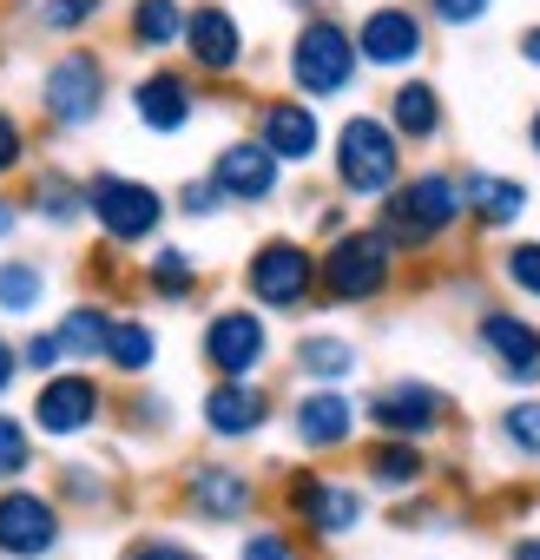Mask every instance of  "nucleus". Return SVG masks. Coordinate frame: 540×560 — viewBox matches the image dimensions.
Returning a JSON list of instances; mask_svg holds the SVG:
<instances>
[{"instance_id": "obj_39", "label": "nucleus", "mask_w": 540, "mask_h": 560, "mask_svg": "<svg viewBox=\"0 0 540 560\" xmlns=\"http://www.w3.org/2000/svg\"><path fill=\"white\" fill-rule=\"evenodd\" d=\"M237 560H297V540L284 527H250L237 540Z\"/></svg>"}, {"instance_id": "obj_3", "label": "nucleus", "mask_w": 540, "mask_h": 560, "mask_svg": "<svg viewBox=\"0 0 540 560\" xmlns=\"http://www.w3.org/2000/svg\"><path fill=\"white\" fill-rule=\"evenodd\" d=\"M389 284H396V250L383 244V231H343L317 257V291L330 304H376Z\"/></svg>"}, {"instance_id": "obj_26", "label": "nucleus", "mask_w": 540, "mask_h": 560, "mask_svg": "<svg viewBox=\"0 0 540 560\" xmlns=\"http://www.w3.org/2000/svg\"><path fill=\"white\" fill-rule=\"evenodd\" d=\"M389 132L396 139H415V145H429L435 132H442V93L429 86V80H402L396 93H389Z\"/></svg>"}, {"instance_id": "obj_28", "label": "nucleus", "mask_w": 540, "mask_h": 560, "mask_svg": "<svg viewBox=\"0 0 540 560\" xmlns=\"http://www.w3.org/2000/svg\"><path fill=\"white\" fill-rule=\"evenodd\" d=\"M126 40L145 47V54H165L185 40V8L178 0H132V14H126Z\"/></svg>"}, {"instance_id": "obj_29", "label": "nucleus", "mask_w": 540, "mask_h": 560, "mask_svg": "<svg viewBox=\"0 0 540 560\" xmlns=\"http://www.w3.org/2000/svg\"><path fill=\"white\" fill-rule=\"evenodd\" d=\"M106 370H119V376H145L152 363H159V337H152V324L145 317H113V330H106V357H99Z\"/></svg>"}, {"instance_id": "obj_37", "label": "nucleus", "mask_w": 540, "mask_h": 560, "mask_svg": "<svg viewBox=\"0 0 540 560\" xmlns=\"http://www.w3.org/2000/svg\"><path fill=\"white\" fill-rule=\"evenodd\" d=\"M54 370H67L60 337H54V330H27V343H21V376H54Z\"/></svg>"}, {"instance_id": "obj_16", "label": "nucleus", "mask_w": 540, "mask_h": 560, "mask_svg": "<svg viewBox=\"0 0 540 560\" xmlns=\"http://www.w3.org/2000/svg\"><path fill=\"white\" fill-rule=\"evenodd\" d=\"M350 40H356V60H363V67H383V73L415 67L422 47H429L422 14H409V8H376V14H363V27H356Z\"/></svg>"}, {"instance_id": "obj_34", "label": "nucleus", "mask_w": 540, "mask_h": 560, "mask_svg": "<svg viewBox=\"0 0 540 560\" xmlns=\"http://www.w3.org/2000/svg\"><path fill=\"white\" fill-rule=\"evenodd\" d=\"M494 429H501V442H507L514 455L540 462V396H520V402H507Z\"/></svg>"}, {"instance_id": "obj_40", "label": "nucleus", "mask_w": 540, "mask_h": 560, "mask_svg": "<svg viewBox=\"0 0 540 560\" xmlns=\"http://www.w3.org/2000/svg\"><path fill=\"white\" fill-rule=\"evenodd\" d=\"M21 165H27V126L0 106V178H14Z\"/></svg>"}, {"instance_id": "obj_33", "label": "nucleus", "mask_w": 540, "mask_h": 560, "mask_svg": "<svg viewBox=\"0 0 540 560\" xmlns=\"http://www.w3.org/2000/svg\"><path fill=\"white\" fill-rule=\"evenodd\" d=\"M54 488H60V494H54L60 508H106V501H113V481H106L93 462H60Z\"/></svg>"}, {"instance_id": "obj_32", "label": "nucleus", "mask_w": 540, "mask_h": 560, "mask_svg": "<svg viewBox=\"0 0 540 560\" xmlns=\"http://www.w3.org/2000/svg\"><path fill=\"white\" fill-rule=\"evenodd\" d=\"M145 291L165 298V304H185V298L198 291V264H191L185 250H159V257L145 264Z\"/></svg>"}, {"instance_id": "obj_25", "label": "nucleus", "mask_w": 540, "mask_h": 560, "mask_svg": "<svg viewBox=\"0 0 540 560\" xmlns=\"http://www.w3.org/2000/svg\"><path fill=\"white\" fill-rule=\"evenodd\" d=\"M291 357H297V370H304L310 389H337V383L356 376V343L337 337V330H310V337H297Z\"/></svg>"}, {"instance_id": "obj_14", "label": "nucleus", "mask_w": 540, "mask_h": 560, "mask_svg": "<svg viewBox=\"0 0 540 560\" xmlns=\"http://www.w3.org/2000/svg\"><path fill=\"white\" fill-rule=\"evenodd\" d=\"M185 54L204 80H231L244 67V27L231 8L204 0V8H185Z\"/></svg>"}, {"instance_id": "obj_31", "label": "nucleus", "mask_w": 540, "mask_h": 560, "mask_svg": "<svg viewBox=\"0 0 540 560\" xmlns=\"http://www.w3.org/2000/svg\"><path fill=\"white\" fill-rule=\"evenodd\" d=\"M34 462H40V435L27 429V416L0 409V488L27 481V475H34Z\"/></svg>"}, {"instance_id": "obj_11", "label": "nucleus", "mask_w": 540, "mask_h": 560, "mask_svg": "<svg viewBox=\"0 0 540 560\" xmlns=\"http://www.w3.org/2000/svg\"><path fill=\"white\" fill-rule=\"evenodd\" d=\"M363 416H369L376 435H389V442H422V435H435V429L455 422V402H448L435 383L402 376V383H383V389L363 402Z\"/></svg>"}, {"instance_id": "obj_44", "label": "nucleus", "mask_w": 540, "mask_h": 560, "mask_svg": "<svg viewBox=\"0 0 540 560\" xmlns=\"http://www.w3.org/2000/svg\"><path fill=\"white\" fill-rule=\"evenodd\" d=\"M14 231H21V198H14V191H0V244H8Z\"/></svg>"}, {"instance_id": "obj_20", "label": "nucleus", "mask_w": 540, "mask_h": 560, "mask_svg": "<svg viewBox=\"0 0 540 560\" xmlns=\"http://www.w3.org/2000/svg\"><path fill=\"white\" fill-rule=\"evenodd\" d=\"M278 165H304V159H317V145H324V126H317V113H310V100H263V113H257V132H250Z\"/></svg>"}, {"instance_id": "obj_7", "label": "nucleus", "mask_w": 540, "mask_h": 560, "mask_svg": "<svg viewBox=\"0 0 540 560\" xmlns=\"http://www.w3.org/2000/svg\"><path fill=\"white\" fill-rule=\"evenodd\" d=\"M106 422V383H93V370H54L40 376L34 402H27V429L47 442H80Z\"/></svg>"}, {"instance_id": "obj_27", "label": "nucleus", "mask_w": 540, "mask_h": 560, "mask_svg": "<svg viewBox=\"0 0 540 560\" xmlns=\"http://www.w3.org/2000/svg\"><path fill=\"white\" fill-rule=\"evenodd\" d=\"M106 330H113V311H106V304H73V311L54 324L67 370H93V363L106 357Z\"/></svg>"}, {"instance_id": "obj_8", "label": "nucleus", "mask_w": 540, "mask_h": 560, "mask_svg": "<svg viewBox=\"0 0 540 560\" xmlns=\"http://www.w3.org/2000/svg\"><path fill=\"white\" fill-rule=\"evenodd\" d=\"M244 291L257 311H304L317 291V257L297 237H263L244 264Z\"/></svg>"}, {"instance_id": "obj_4", "label": "nucleus", "mask_w": 540, "mask_h": 560, "mask_svg": "<svg viewBox=\"0 0 540 560\" xmlns=\"http://www.w3.org/2000/svg\"><path fill=\"white\" fill-rule=\"evenodd\" d=\"M106 93H113V73L93 47H67L47 73H40V119L54 132H86L99 113H106Z\"/></svg>"}, {"instance_id": "obj_5", "label": "nucleus", "mask_w": 540, "mask_h": 560, "mask_svg": "<svg viewBox=\"0 0 540 560\" xmlns=\"http://www.w3.org/2000/svg\"><path fill=\"white\" fill-rule=\"evenodd\" d=\"M356 73H363V60H356L350 27L330 21V14H310L291 40V86L304 100H337V93L356 86Z\"/></svg>"}, {"instance_id": "obj_22", "label": "nucleus", "mask_w": 540, "mask_h": 560, "mask_svg": "<svg viewBox=\"0 0 540 560\" xmlns=\"http://www.w3.org/2000/svg\"><path fill=\"white\" fill-rule=\"evenodd\" d=\"M527 211V185L501 178V172H461V218L481 231H507Z\"/></svg>"}, {"instance_id": "obj_38", "label": "nucleus", "mask_w": 540, "mask_h": 560, "mask_svg": "<svg viewBox=\"0 0 540 560\" xmlns=\"http://www.w3.org/2000/svg\"><path fill=\"white\" fill-rule=\"evenodd\" d=\"M119 560H204V553L185 547V540H172V534H132L119 547Z\"/></svg>"}, {"instance_id": "obj_21", "label": "nucleus", "mask_w": 540, "mask_h": 560, "mask_svg": "<svg viewBox=\"0 0 540 560\" xmlns=\"http://www.w3.org/2000/svg\"><path fill=\"white\" fill-rule=\"evenodd\" d=\"M191 113H198V86H191L185 73H172V67H152V73L132 86V119H139L145 132H159V139L185 132Z\"/></svg>"}, {"instance_id": "obj_18", "label": "nucleus", "mask_w": 540, "mask_h": 560, "mask_svg": "<svg viewBox=\"0 0 540 560\" xmlns=\"http://www.w3.org/2000/svg\"><path fill=\"white\" fill-rule=\"evenodd\" d=\"M474 343L488 350V363L507 376V383H540V330L527 324V317H514V311H481V324H474Z\"/></svg>"}, {"instance_id": "obj_10", "label": "nucleus", "mask_w": 540, "mask_h": 560, "mask_svg": "<svg viewBox=\"0 0 540 560\" xmlns=\"http://www.w3.org/2000/svg\"><path fill=\"white\" fill-rule=\"evenodd\" d=\"M67 540V508L47 488H0V560H54Z\"/></svg>"}, {"instance_id": "obj_13", "label": "nucleus", "mask_w": 540, "mask_h": 560, "mask_svg": "<svg viewBox=\"0 0 540 560\" xmlns=\"http://www.w3.org/2000/svg\"><path fill=\"white\" fill-rule=\"evenodd\" d=\"M178 501L191 521H211V527H231L257 508V481L231 462H191L185 481H178Z\"/></svg>"}, {"instance_id": "obj_2", "label": "nucleus", "mask_w": 540, "mask_h": 560, "mask_svg": "<svg viewBox=\"0 0 540 560\" xmlns=\"http://www.w3.org/2000/svg\"><path fill=\"white\" fill-rule=\"evenodd\" d=\"M402 185V139L389 132L383 113H356L337 132V191L343 198H389Z\"/></svg>"}, {"instance_id": "obj_15", "label": "nucleus", "mask_w": 540, "mask_h": 560, "mask_svg": "<svg viewBox=\"0 0 540 560\" xmlns=\"http://www.w3.org/2000/svg\"><path fill=\"white\" fill-rule=\"evenodd\" d=\"M204 178L224 191V205H263V198H278L284 165L270 159L257 139H231V145L211 159V172H204Z\"/></svg>"}, {"instance_id": "obj_42", "label": "nucleus", "mask_w": 540, "mask_h": 560, "mask_svg": "<svg viewBox=\"0 0 540 560\" xmlns=\"http://www.w3.org/2000/svg\"><path fill=\"white\" fill-rule=\"evenodd\" d=\"M218 205H224V191H218L211 178H191V185H178V211H185V218H211Z\"/></svg>"}, {"instance_id": "obj_45", "label": "nucleus", "mask_w": 540, "mask_h": 560, "mask_svg": "<svg viewBox=\"0 0 540 560\" xmlns=\"http://www.w3.org/2000/svg\"><path fill=\"white\" fill-rule=\"evenodd\" d=\"M520 60H527V67H533V73H540V21H533V27H527V34H520Z\"/></svg>"}, {"instance_id": "obj_6", "label": "nucleus", "mask_w": 540, "mask_h": 560, "mask_svg": "<svg viewBox=\"0 0 540 560\" xmlns=\"http://www.w3.org/2000/svg\"><path fill=\"white\" fill-rule=\"evenodd\" d=\"M86 218L99 224L106 244H152L165 224V191L126 172H93L86 178Z\"/></svg>"}, {"instance_id": "obj_43", "label": "nucleus", "mask_w": 540, "mask_h": 560, "mask_svg": "<svg viewBox=\"0 0 540 560\" xmlns=\"http://www.w3.org/2000/svg\"><path fill=\"white\" fill-rule=\"evenodd\" d=\"M14 389H21V343L0 337V402H8Z\"/></svg>"}, {"instance_id": "obj_12", "label": "nucleus", "mask_w": 540, "mask_h": 560, "mask_svg": "<svg viewBox=\"0 0 540 560\" xmlns=\"http://www.w3.org/2000/svg\"><path fill=\"white\" fill-rule=\"evenodd\" d=\"M198 357H204V370L218 383H250L263 370V357H270V330H263L257 311H218L204 324V337H198Z\"/></svg>"}, {"instance_id": "obj_47", "label": "nucleus", "mask_w": 540, "mask_h": 560, "mask_svg": "<svg viewBox=\"0 0 540 560\" xmlns=\"http://www.w3.org/2000/svg\"><path fill=\"white\" fill-rule=\"evenodd\" d=\"M527 145H533V152H540V113H533V119H527Z\"/></svg>"}, {"instance_id": "obj_24", "label": "nucleus", "mask_w": 540, "mask_h": 560, "mask_svg": "<svg viewBox=\"0 0 540 560\" xmlns=\"http://www.w3.org/2000/svg\"><path fill=\"white\" fill-rule=\"evenodd\" d=\"M422 475H429L422 442H389V435H376V442L363 448V481L383 488V494H415Z\"/></svg>"}, {"instance_id": "obj_35", "label": "nucleus", "mask_w": 540, "mask_h": 560, "mask_svg": "<svg viewBox=\"0 0 540 560\" xmlns=\"http://www.w3.org/2000/svg\"><path fill=\"white\" fill-rule=\"evenodd\" d=\"M99 8H106V0H47V8H40V34L73 40V34H86L99 21Z\"/></svg>"}, {"instance_id": "obj_17", "label": "nucleus", "mask_w": 540, "mask_h": 560, "mask_svg": "<svg viewBox=\"0 0 540 560\" xmlns=\"http://www.w3.org/2000/svg\"><path fill=\"white\" fill-rule=\"evenodd\" d=\"M291 435L310 455H337L356 442V396L350 389H304L291 402Z\"/></svg>"}, {"instance_id": "obj_46", "label": "nucleus", "mask_w": 540, "mask_h": 560, "mask_svg": "<svg viewBox=\"0 0 540 560\" xmlns=\"http://www.w3.org/2000/svg\"><path fill=\"white\" fill-rule=\"evenodd\" d=\"M507 560H540V534H520V540L507 547Z\"/></svg>"}, {"instance_id": "obj_1", "label": "nucleus", "mask_w": 540, "mask_h": 560, "mask_svg": "<svg viewBox=\"0 0 540 560\" xmlns=\"http://www.w3.org/2000/svg\"><path fill=\"white\" fill-rule=\"evenodd\" d=\"M461 224V172H415L383 198V244L389 250H435Z\"/></svg>"}, {"instance_id": "obj_48", "label": "nucleus", "mask_w": 540, "mask_h": 560, "mask_svg": "<svg viewBox=\"0 0 540 560\" xmlns=\"http://www.w3.org/2000/svg\"><path fill=\"white\" fill-rule=\"evenodd\" d=\"M291 8H324V0H291Z\"/></svg>"}, {"instance_id": "obj_30", "label": "nucleus", "mask_w": 540, "mask_h": 560, "mask_svg": "<svg viewBox=\"0 0 540 560\" xmlns=\"http://www.w3.org/2000/svg\"><path fill=\"white\" fill-rule=\"evenodd\" d=\"M40 304H47V270L27 257H8L0 264V317H34Z\"/></svg>"}, {"instance_id": "obj_19", "label": "nucleus", "mask_w": 540, "mask_h": 560, "mask_svg": "<svg viewBox=\"0 0 540 560\" xmlns=\"http://www.w3.org/2000/svg\"><path fill=\"white\" fill-rule=\"evenodd\" d=\"M198 416H204V435H218V442H250V435H263L270 416H278V402H270L263 383H211Z\"/></svg>"}, {"instance_id": "obj_23", "label": "nucleus", "mask_w": 540, "mask_h": 560, "mask_svg": "<svg viewBox=\"0 0 540 560\" xmlns=\"http://www.w3.org/2000/svg\"><path fill=\"white\" fill-rule=\"evenodd\" d=\"M21 218H40L47 231H73L86 218V178H73V172H34L27 198H21Z\"/></svg>"}, {"instance_id": "obj_9", "label": "nucleus", "mask_w": 540, "mask_h": 560, "mask_svg": "<svg viewBox=\"0 0 540 560\" xmlns=\"http://www.w3.org/2000/svg\"><path fill=\"white\" fill-rule=\"evenodd\" d=\"M284 514H291L310 540H343V534H356V527H363L369 501H363V488H350V481H337V475L304 468V475H291V481H284Z\"/></svg>"}, {"instance_id": "obj_36", "label": "nucleus", "mask_w": 540, "mask_h": 560, "mask_svg": "<svg viewBox=\"0 0 540 560\" xmlns=\"http://www.w3.org/2000/svg\"><path fill=\"white\" fill-rule=\"evenodd\" d=\"M501 277H507L520 298L540 304V244H507V250H501Z\"/></svg>"}, {"instance_id": "obj_41", "label": "nucleus", "mask_w": 540, "mask_h": 560, "mask_svg": "<svg viewBox=\"0 0 540 560\" xmlns=\"http://www.w3.org/2000/svg\"><path fill=\"white\" fill-rule=\"evenodd\" d=\"M488 8H494V0H429V14L442 27H474V21H488Z\"/></svg>"}]
</instances>
